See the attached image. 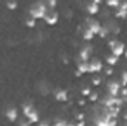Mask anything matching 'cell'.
Listing matches in <instances>:
<instances>
[{
    "label": "cell",
    "instance_id": "obj_1",
    "mask_svg": "<svg viewBox=\"0 0 127 126\" xmlns=\"http://www.w3.org/2000/svg\"><path fill=\"white\" fill-rule=\"evenodd\" d=\"M92 125L93 126H118V119L109 117L102 105H95L93 108V117H92Z\"/></svg>",
    "mask_w": 127,
    "mask_h": 126
},
{
    "label": "cell",
    "instance_id": "obj_2",
    "mask_svg": "<svg viewBox=\"0 0 127 126\" xmlns=\"http://www.w3.org/2000/svg\"><path fill=\"white\" fill-rule=\"evenodd\" d=\"M22 116H24L25 119H28V122H30L31 125L40 122V114H38L37 108L32 105L31 102H24V104H22Z\"/></svg>",
    "mask_w": 127,
    "mask_h": 126
},
{
    "label": "cell",
    "instance_id": "obj_3",
    "mask_svg": "<svg viewBox=\"0 0 127 126\" xmlns=\"http://www.w3.org/2000/svg\"><path fill=\"white\" fill-rule=\"evenodd\" d=\"M47 10H49V9H47L46 3H43V1H35V3H32L31 6H30L28 15H30V18H32V19L37 21V19H43Z\"/></svg>",
    "mask_w": 127,
    "mask_h": 126
},
{
    "label": "cell",
    "instance_id": "obj_4",
    "mask_svg": "<svg viewBox=\"0 0 127 126\" xmlns=\"http://www.w3.org/2000/svg\"><path fill=\"white\" fill-rule=\"evenodd\" d=\"M108 48H109V51H111V55L120 58V57L124 55V51H126L127 46L123 42H120V40H117V39H112V40L108 42Z\"/></svg>",
    "mask_w": 127,
    "mask_h": 126
},
{
    "label": "cell",
    "instance_id": "obj_5",
    "mask_svg": "<svg viewBox=\"0 0 127 126\" xmlns=\"http://www.w3.org/2000/svg\"><path fill=\"white\" fill-rule=\"evenodd\" d=\"M120 89H121V85L117 79H109L105 85V91L106 95H111V96H118L120 95Z\"/></svg>",
    "mask_w": 127,
    "mask_h": 126
},
{
    "label": "cell",
    "instance_id": "obj_6",
    "mask_svg": "<svg viewBox=\"0 0 127 126\" xmlns=\"http://www.w3.org/2000/svg\"><path fill=\"white\" fill-rule=\"evenodd\" d=\"M103 71V63L99 58H92L87 63V74H100Z\"/></svg>",
    "mask_w": 127,
    "mask_h": 126
},
{
    "label": "cell",
    "instance_id": "obj_7",
    "mask_svg": "<svg viewBox=\"0 0 127 126\" xmlns=\"http://www.w3.org/2000/svg\"><path fill=\"white\" fill-rule=\"evenodd\" d=\"M92 55H93V46L92 45H83L80 48V52H78V58L77 61H83V63H89L92 60Z\"/></svg>",
    "mask_w": 127,
    "mask_h": 126
},
{
    "label": "cell",
    "instance_id": "obj_8",
    "mask_svg": "<svg viewBox=\"0 0 127 126\" xmlns=\"http://www.w3.org/2000/svg\"><path fill=\"white\" fill-rule=\"evenodd\" d=\"M84 27L89 28L93 34H99V31L102 30V22L96 18H86V22H84Z\"/></svg>",
    "mask_w": 127,
    "mask_h": 126
},
{
    "label": "cell",
    "instance_id": "obj_9",
    "mask_svg": "<svg viewBox=\"0 0 127 126\" xmlns=\"http://www.w3.org/2000/svg\"><path fill=\"white\" fill-rule=\"evenodd\" d=\"M44 22L47 24V25H55V24H58V21H59V13L55 10V9H49L47 12H46V15H44Z\"/></svg>",
    "mask_w": 127,
    "mask_h": 126
},
{
    "label": "cell",
    "instance_id": "obj_10",
    "mask_svg": "<svg viewBox=\"0 0 127 126\" xmlns=\"http://www.w3.org/2000/svg\"><path fill=\"white\" fill-rule=\"evenodd\" d=\"M86 12L89 13V15H96V13H99V10H100V0H92V1H89V3H86Z\"/></svg>",
    "mask_w": 127,
    "mask_h": 126
},
{
    "label": "cell",
    "instance_id": "obj_11",
    "mask_svg": "<svg viewBox=\"0 0 127 126\" xmlns=\"http://www.w3.org/2000/svg\"><path fill=\"white\" fill-rule=\"evenodd\" d=\"M4 116H6V119L9 120V122H18V119H19V113H18V108L16 107H7L6 108V111H4Z\"/></svg>",
    "mask_w": 127,
    "mask_h": 126
},
{
    "label": "cell",
    "instance_id": "obj_12",
    "mask_svg": "<svg viewBox=\"0 0 127 126\" xmlns=\"http://www.w3.org/2000/svg\"><path fill=\"white\" fill-rule=\"evenodd\" d=\"M53 98L58 101V102H66L69 99V94L66 89H56L53 92Z\"/></svg>",
    "mask_w": 127,
    "mask_h": 126
},
{
    "label": "cell",
    "instance_id": "obj_13",
    "mask_svg": "<svg viewBox=\"0 0 127 126\" xmlns=\"http://www.w3.org/2000/svg\"><path fill=\"white\" fill-rule=\"evenodd\" d=\"M114 16H115V18H123V19H127V1L120 3V6H118V7H117V10L114 12Z\"/></svg>",
    "mask_w": 127,
    "mask_h": 126
},
{
    "label": "cell",
    "instance_id": "obj_14",
    "mask_svg": "<svg viewBox=\"0 0 127 126\" xmlns=\"http://www.w3.org/2000/svg\"><path fill=\"white\" fill-rule=\"evenodd\" d=\"M75 67H77V71H78L80 74H87V63H83V61H77Z\"/></svg>",
    "mask_w": 127,
    "mask_h": 126
},
{
    "label": "cell",
    "instance_id": "obj_15",
    "mask_svg": "<svg viewBox=\"0 0 127 126\" xmlns=\"http://www.w3.org/2000/svg\"><path fill=\"white\" fill-rule=\"evenodd\" d=\"M81 36H83V40H86V42H90V40L95 37V34L90 31L89 28H86V27L83 28V33H81Z\"/></svg>",
    "mask_w": 127,
    "mask_h": 126
},
{
    "label": "cell",
    "instance_id": "obj_16",
    "mask_svg": "<svg viewBox=\"0 0 127 126\" xmlns=\"http://www.w3.org/2000/svg\"><path fill=\"white\" fill-rule=\"evenodd\" d=\"M105 63L108 64L109 67H114V65H117V64H118V58H117V57H114V55H108V57L105 58Z\"/></svg>",
    "mask_w": 127,
    "mask_h": 126
},
{
    "label": "cell",
    "instance_id": "obj_17",
    "mask_svg": "<svg viewBox=\"0 0 127 126\" xmlns=\"http://www.w3.org/2000/svg\"><path fill=\"white\" fill-rule=\"evenodd\" d=\"M118 82H120V85H121L123 88H127V71H121Z\"/></svg>",
    "mask_w": 127,
    "mask_h": 126
},
{
    "label": "cell",
    "instance_id": "obj_18",
    "mask_svg": "<svg viewBox=\"0 0 127 126\" xmlns=\"http://www.w3.org/2000/svg\"><path fill=\"white\" fill-rule=\"evenodd\" d=\"M120 3H121L120 0H106L105 4H106L108 7H115V9H117V7L120 6Z\"/></svg>",
    "mask_w": 127,
    "mask_h": 126
},
{
    "label": "cell",
    "instance_id": "obj_19",
    "mask_svg": "<svg viewBox=\"0 0 127 126\" xmlns=\"http://www.w3.org/2000/svg\"><path fill=\"white\" fill-rule=\"evenodd\" d=\"M99 99H100V96H99V94H97V92H93V91H92V94L89 95V101L95 104V102H97Z\"/></svg>",
    "mask_w": 127,
    "mask_h": 126
},
{
    "label": "cell",
    "instance_id": "obj_20",
    "mask_svg": "<svg viewBox=\"0 0 127 126\" xmlns=\"http://www.w3.org/2000/svg\"><path fill=\"white\" fill-rule=\"evenodd\" d=\"M92 85H93V86H100V85H102V77H100L99 74H96L95 77L92 79Z\"/></svg>",
    "mask_w": 127,
    "mask_h": 126
},
{
    "label": "cell",
    "instance_id": "obj_21",
    "mask_svg": "<svg viewBox=\"0 0 127 126\" xmlns=\"http://www.w3.org/2000/svg\"><path fill=\"white\" fill-rule=\"evenodd\" d=\"M16 123H18V125H19V126H31V123L28 122V119H25L24 116H22V117H19Z\"/></svg>",
    "mask_w": 127,
    "mask_h": 126
},
{
    "label": "cell",
    "instance_id": "obj_22",
    "mask_svg": "<svg viewBox=\"0 0 127 126\" xmlns=\"http://www.w3.org/2000/svg\"><path fill=\"white\" fill-rule=\"evenodd\" d=\"M68 125V122L65 120V119H55V122H53V126H66Z\"/></svg>",
    "mask_w": 127,
    "mask_h": 126
},
{
    "label": "cell",
    "instance_id": "obj_23",
    "mask_svg": "<svg viewBox=\"0 0 127 126\" xmlns=\"http://www.w3.org/2000/svg\"><path fill=\"white\" fill-rule=\"evenodd\" d=\"M25 25H27L28 28H34V27H35V19H32V18H27V19H25Z\"/></svg>",
    "mask_w": 127,
    "mask_h": 126
},
{
    "label": "cell",
    "instance_id": "obj_24",
    "mask_svg": "<svg viewBox=\"0 0 127 126\" xmlns=\"http://www.w3.org/2000/svg\"><path fill=\"white\" fill-rule=\"evenodd\" d=\"M6 7L10 9V10H15V9L18 7V3H16V1H7V3H6Z\"/></svg>",
    "mask_w": 127,
    "mask_h": 126
},
{
    "label": "cell",
    "instance_id": "obj_25",
    "mask_svg": "<svg viewBox=\"0 0 127 126\" xmlns=\"http://www.w3.org/2000/svg\"><path fill=\"white\" fill-rule=\"evenodd\" d=\"M90 94H92V89H90V88H83V89H81V95H83L84 98H89Z\"/></svg>",
    "mask_w": 127,
    "mask_h": 126
},
{
    "label": "cell",
    "instance_id": "obj_26",
    "mask_svg": "<svg viewBox=\"0 0 127 126\" xmlns=\"http://www.w3.org/2000/svg\"><path fill=\"white\" fill-rule=\"evenodd\" d=\"M120 98H123V99H127V88H123L121 86V89H120V95H118Z\"/></svg>",
    "mask_w": 127,
    "mask_h": 126
},
{
    "label": "cell",
    "instance_id": "obj_27",
    "mask_svg": "<svg viewBox=\"0 0 127 126\" xmlns=\"http://www.w3.org/2000/svg\"><path fill=\"white\" fill-rule=\"evenodd\" d=\"M103 71H105V76H112L114 74V68L112 67H106V68H103Z\"/></svg>",
    "mask_w": 127,
    "mask_h": 126
},
{
    "label": "cell",
    "instance_id": "obj_28",
    "mask_svg": "<svg viewBox=\"0 0 127 126\" xmlns=\"http://www.w3.org/2000/svg\"><path fill=\"white\" fill-rule=\"evenodd\" d=\"M46 6H47V9H55V7H56V1H55V0H49V1L46 3Z\"/></svg>",
    "mask_w": 127,
    "mask_h": 126
},
{
    "label": "cell",
    "instance_id": "obj_29",
    "mask_svg": "<svg viewBox=\"0 0 127 126\" xmlns=\"http://www.w3.org/2000/svg\"><path fill=\"white\" fill-rule=\"evenodd\" d=\"M106 36H109V33H108L106 30H105V28H103V27H102V30L99 31V37H102V39H105Z\"/></svg>",
    "mask_w": 127,
    "mask_h": 126
},
{
    "label": "cell",
    "instance_id": "obj_30",
    "mask_svg": "<svg viewBox=\"0 0 127 126\" xmlns=\"http://www.w3.org/2000/svg\"><path fill=\"white\" fill-rule=\"evenodd\" d=\"M37 126H50V122H49L47 119H44V120H40V122L37 123Z\"/></svg>",
    "mask_w": 127,
    "mask_h": 126
},
{
    "label": "cell",
    "instance_id": "obj_31",
    "mask_svg": "<svg viewBox=\"0 0 127 126\" xmlns=\"http://www.w3.org/2000/svg\"><path fill=\"white\" fill-rule=\"evenodd\" d=\"M75 117H77V119H75L77 122H80V120H86V119H84V117H86V116H84V113H78Z\"/></svg>",
    "mask_w": 127,
    "mask_h": 126
},
{
    "label": "cell",
    "instance_id": "obj_32",
    "mask_svg": "<svg viewBox=\"0 0 127 126\" xmlns=\"http://www.w3.org/2000/svg\"><path fill=\"white\" fill-rule=\"evenodd\" d=\"M75 126H86V120H80V122H77Z\"/></svg>",
    "mask_w": 127,
    "mask_h": 126
},
{
    "label": "cell",
    "instance_id": "obj_33",
    "mask_svg": "<svg viewBox=\"0 0 127 126\" xmlns=\"http://www.w3.org/2000/svg\"><path fill=\"white\" fill-rule=\"evenodd\" d=\"M123 119H124V120L127 122V110L124 111V113H123Z\"/></svg>",
    "mask_w": 127,
    "mask_h": 126
},
{
    "label": "cell",
    "instance_id": "obj_34",
    "mask_svg": "<svg viewBox=\"0 0 127 126\" xmlns=\"http://www.w3.org/2000/svg\"><path fill=\"white\" fill-rule=\"evenodd\" d=\"M84 102H86L84 99H80V101H78V105H84Z\"/></svg>",
    "mask_w": 127,
    "mask_h": 126
},
{
    "label": "cell",
    "instance_id": "obj_35",
    "mask_svg": "<svg viewBox=\"0 0 127 126\" xmlns=\"http://www.w3.org/2000/svg\"><path fill=\"white\" fill-rule=\"evenodd\" d=\"M124 58L127 60V48H126V51H124Z\"/></svg>",
    "mask_w": 127,
    "mask_h": 126
},
{
    "label": "cell",
    "instance_id": "obj_36",
    "mask_svg": "<svg viewBox=\"0 0 127 126\" xmlns=\"http://www.w3.org/2000/svg\"><path fill=\"white\" fill-rule=\"evenodd\" d=\"M66 126H75V123H69V122H68V125Z\"/></svg>",
    "mask_w": 127,
    "mask_h": 126
},
{
    "label": "cell",
    "instance_id": "obj_37",
    "mask_svg": "<svg viewBox=\"0 0 127 126\" xmlns=\"http://www.w3.org/2000/svg\"><path fill=\"white\" fill-rule=\"evenodd\" d=\"M121 126H127V125H121Z\"/></svg>",
    "mask_w": 127,
    "mask_h": 126
},
{
    "label": "cell",
    "instance_id": "obj_38",
    "mask_svg": "<svg viewBox=\"0 0 127 126\" xmlns=\"http://www.w3.org/2000/svg\"><path fill=\"white\" fill-rule=\"evenodd\" d=\"M92 126H93V125H92Z\"/></svg>",
    "mask_w": 127,
    "mask_h": 126
}]
</instances>
